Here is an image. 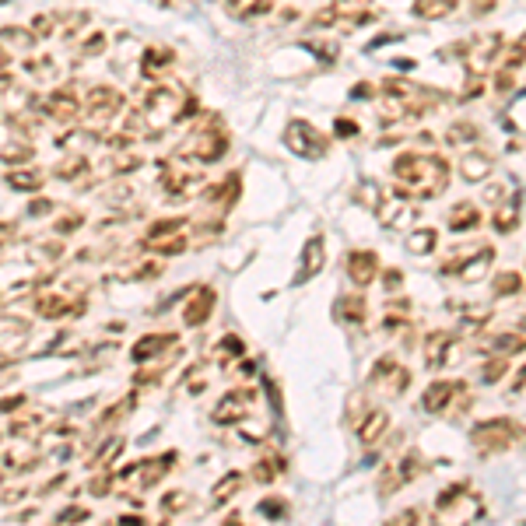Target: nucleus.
Wrapping results in <instances>:
<instances>
[{"mask_svg": "<svg viewBox=\"0 0 526 526\" xmlns=\"http://www.w3.org/2000/svg\"><path fill=\"white\" fill-rule=\"evenodd\" d=\"M393 176L400 183H407V190L414 197H439L449 183V165H446V158L439 154H400L397 162H393Z\"/></svg>", "mask_w": 526, "mask_h": 526, "instance_id": "nucleus-1", "label": "nucleus"}, {"mask_svg": "<svg viewBox=\"0 0 526 526\" xmlns=\"http://www.w3.org/2000/svg\"><path fill=\"white\" fill-rule=\"evenodd\" d=\"M519 439V425L512 417H491V421H481V425H473L470 432V442L481 456H495V453H505L512 449Z\"/></svg>", "mask_w": 526, "mask_h": 526, "instance_id": "nucleus-2", "label": "nucleus"}, {"mask_svg": "<svg viewBox=\"0 0 526 526\" xmlns=\"http://www.w3.org/2000/svg\"><path fill=\"white\" fill-rule=\"evenodd\" d=\"M288 144H291L298 154H305V158H320V154L327 151V140L316 134L312 127H305V123H291V127H288Z\"/></svg>", "mask_w": 526, "mask_h": 526, "instance_id": "nucleus-3", "label": "nucleus"}, {"mask_svg": "<svg viewBox=\"0 0 526 526\" xmlns=\"http://www.w3.org/2000/svg\"><path fill=\"white\" fill-rule=\"evenodd\" d=\"M347 274H351L354 284H372L376 274H379V260H376V253L354 249V253L347 256Z\"/></svg>", "mask_w": 526, "mask_h": 526, "instance_id": "nucleus-4", "label": "nucleus"}, {"mask_svg": "<svg viewBox=\"0 0 526 526\" xmlns=\"http://www.w3.org/2000/svg\"><path fill=\"white\" fill-rule=\"evenodd\" d=\"M495 172V158L491 154H478V151H470L463 162H460V176L466 183H484L488 176Z\"/></svg>", "mask_w": 526, "mask_h": 526, "instance_id": "nucleus-5", "label": "nucleus"}, {"mask_svg": "<svg viewBox=\"0 0 526 526\" xmlns=\"http://www.w3.org/2000/svg\"><path fill=\"white\" fill-rule=\"evenodd\" d=\"M460 390V383H449V379H439L425 390V397H421V407H425L428 414H442L453 400V393Z\"/></svg>", "mask_w": 526, "mask_h": 526, "instance_id": "nucleus-6", "label": "nucleus"}, {"mask_svg": "<svg viewBox=\"0 0 526 526\" xmlns=\"http://www.w3.org/2000/svg\"><path fill=\"white\" fill-rule=\"evenodd\" d=\"M446 225H449V232H470V228H478V225H481V207L470 203V200H460V203L449 210Z\"/></svg>", "mask_w": 526, "mask_h": 526, "instance_id": "nucleus-7", "label": "nucleus"}, {"mask_svg": "<svg viewBox=\"0 0 526 526\" xmlns=\"http://www.w3.org/2000/svg\"><path fill=\"white\" fill-rule=\"evenodd\" d=\"M449 351H453V334H449V330H435V334H428V341H425V354H428V358H425V365H428V368L446 365V361L453 358Z\"/></svg>", "mask_w": 526, "mask_h": 526, "instance_id": "nucleus-8", "label": "nucleus"}, {"mask_svg": "<svg viewBox=\"0 0 526 526\" xmlns=\"http://www.w3.org/2000/svg\"><path fill=\"white\" fill-rule=\"evenodd\" d=\"M491 260H495V249H481L478 256H470V260H460V267H456V278L460 281H478V278H484L488 274V267H491Z\"/></svg>", "mask_w": 526, "mask_h": 526, "instance_id": "nucleus-9", "label": "nucleus"}, {"mask_svg": "<svg viewBox=\"0 0 526 526\" xmlns=\"http://www.w3.org/2000/svg\"><path fill=\"white\" fill-rule=\"evenodd\" d=\"M505 49V39L498 35V32H488V35H481L478 42L470 46V57L478 60V64H488V60H495L498 53Z\"/></svg>", "mask_w": 526, "mask_h": 526, "instance_id": "nucleus-10", "label": "nucleus"}, {"mask_svg": "<svg viewBox=\"0 0 526 526\" xmlns=\"http://www.w3.org/2000/svg\"><path fill=\"white\" fill-rule=\"evenodd\" d=\"M386 425H390V414H386V410H372V414H365V425L358 428L361 442H365V446L379 442V439H383V432H386Z\"/></svg>", "mask_w": 526, "mask_h": 526, "instance_id": "nucleus-11", "label": "nucleus"}, {"mask_svg": "<svg viewBox=\"0 0 526 526\" xmlns=\"http://www.w3.org/2000/svg\"><path fill=\"white\" fill-rule=\"evenodd\" d=\"M456 11V0H417L414 4V15L417 18H449Z\"/></svg>", "mask_w": 526, "mask_h": 526, "instance_id": "nucleus-12", "label": "nucleus"}, {"mask_svg": "<svg viewBox=\"0 0 526 526\" xmlns=\"http://www.w3.org/2000/svg\"><path fill=\"white\" fill-rule=\"evenodd\" d=\"M421 470H425V456L421 453H407L397 466H393V473H397V481H400V488L407 484V481H414V478H421Z\"/></svg>", "mask_w": 526, "mask_h": 526, "instance_id": "nucleus-13", "label": "nucleus"}, {"mask_svg": "<svg viewBox=\"0 0 526 526\" xmlns=\"http://www.w3.org/2000/svg\"><path fill=\"white\" fill-rule=\"evenodd\" d=\"M488 351L491 354H523L526 351V337L523 334H498L488 341Z\"/></svg>", "mask_w": 526, "mask_h": 526, "instance_id": "nucleus-14", "label": "nucleus"}, {"mask_svg": "<svg viewBox=\"0 0 526 526\" xmlns=\"http://www.w3.org/2000/svg\"><path fill=\"white\" fill-rule=\"evenodd\" d=\"M478 137H481V127H478V123H453V127L446 130V144H449V147L473 144Z\"/></svg>", "mask_w": 526, "mask_h": 526, "instance_id": "nucleus-15", "label": "nucleus"}, {"mask_svg": "<svg viewBox=\"0 0 526 526\" xmlns=\"http://www.w3.org/2000/svg\"><path fill=\"white\" fill-rule=\"evenodd\" d=\"M435 228H417V232H410V239H407V249L414 253V256H428L432 249H435Z\"/></svg>", "mask_w": 526, "mask_h": 526, "instance_id": "nucleus-16", "label": "nucleus"}, {"mask_svg": "<svg viewBox=\"0 0 526 526\" xmlns=\"http://www.w3.org/2000/svg\"><path fill=\"white\" fill-rule=\"evenodd\" d=\"M505 372H509V354H491L488 361H484V368H481V383H498V379H505Z\"/></svg>", "mask_w": 526, "mask_h": 526, "instance_id": "nucleus-17", "label": "nucleus"}, {"mask_svg": "<svg viewBox=\"0 0 526 526\" xmlns=\"http://www.w3.org/2000/svg\"><path fill=\"white\" fill-rule=\"evenodd\" d=\"M523 288V278L516 274V271H502L495 281H491V295L495 298H505V295H516Z\"/></svg>", "mask_w": 526, "mask_h": 526, "instance_id": "nucleus-18", "label": "nucleus"}, {"mask_svg": "<svg viewBox=\"0 0 526 526\" xmlns=\"http://www.w3.org/2000/svg\"><path fill=\"white\" fill-rule=\"evenodd\" d=\"M495 228L498 232H516V225H519V207H516V200L512 203H498V210H495Z\"/></svg>", "mask_w": 526, "mask_h": 526, "instance_id": "nucleus-19", "label": "nucleus"}, {"mask_svg": "<svg viewBox=\"0 0 526 526\" xmlns=\"http://www.w3.org/2000/svg\"><path fill=\"white\" fill-rule=\"evenodd\" d=\"M365 298H358V295H347L341 305H337V316H341V320H347V323H361L365 320Z\"/></svg>", "mask_w": 526, "mask_h": 526, "instance_id": "nucleus-20", "label": "nucleus"}, {"mask_svg": "<svg viewBox=\"0 0 526 526\" xmlns=\"http://www.w3.org/2000/svg\"><path fill=\"white\" fill-rule=\"evenodd\" d=\"M320 267H323V239H312L309 246H305V274H320ZM302 274V278H305ZM298 278V281H302Z\"/></svg>", "mask_w": 526, "mask_h": 526, "instance_id": "nucleus-21", "label": "nucleus"}, {"mask_svg": "<svg viewBox=\"0 0 526 526\" xmlns=\"http://www.w3.org/2000/svg\"><path fill=\"white\" fill-rule=\"evenodd\" d=\"M466 491H470V484H466V481H460V484H449V488H442V491H439L435 505H439V509L446 512V509H453V505H456V502H460V498H463Z\"/></svg>", "mask_w": 526, "mask_h": 526, "instance_id": "nucleus-22", "label": "nucleus"}, {"mask_svg": "<svg viewBox=\"0 0 526 526\" xmlns=\"http://www.w3.org/2000/svg\"><path fill=\"white\" fill-rule=\"evenodd\" d=\"M484 91V81L478 78V74H470L466 78V84H463V91H460V102H470V98H478Z\"/></svg>", "mask_w": 526, "mask_h": 526, "instance_id": "nucleus-23", "label": "nucleus"}, {"mask_svg": "<svg viewBox=\"0 0 526 526\" xmlns=\"http://www.w3.org/2000/svg\"><path fill=\"white\" fill-rule=\"evenodd\" d=\"M425 519H428V512H425V509H407V512L393 516V523H425Z\"/></svg>", "mask_w": 526, "mask_h": 526, "instance_id": "nucleus-24", "label": "nucleus"}, {"mask_svg": "<svg viewBox=\"0 0 526 526\" xmlns=\"http://www.w3.org/2000/svg\"><path fill=\"white\" fill-rule=\"evenodd\" d=\"M512 84H516V74H512V67H502V71H498V78H495V88H498V91H509Z\"/></svg>", "mask_w": 526, "mask_h": 526, "instance_id": "nucleus-25", "label": "nucleus"}, {"mask_svg": "<svg viewBox=\"0 0 526 526\" xmlns=\"http://www.w3.org/2000/svg\"><path fill=\"white\" fill-rule=\"evenodd\" d=\"M337 134H341V137H354V134H358V127H354L351 120H341V123H337Z\"/></svg>", "mask_w": 526, "mask_h": 526, "instance_id": "nucleus-26", "label": "nucleus"}, {"mask_svg": "<svg viewBox=\"0 0 526 526\" xmlns=\"http://www.w3.org/2000/svg\"><path fill=\"white\" fill-rule=\"evenodd\" d=\"M523 386H526V365H523L519 372H516V379H512V386H509V390H512V393H519Z\"/></svg>", "mask_w": 526, "mask_h": 526, "instance_id": "nucleus-27", "label": "nucleus"}, {"mask_svg": "<svg viewBox=\"0 0 526 526\" xmlns=\"http://www.w3.org/2000/svg\"><path fill=\"white\" fill-rule=\"evenodd\" d=\"M400 284H403V274H400V271H390V274H386V288L393 291V288H400Z\"/></svg>", "mask_w": 526, "mask_h": 526, "instance_id": "nucleus-28", "label": "nucleus"}, {"mask_svg": "<svg viewBox=\"0 0 526 526\" xmlns=\"http://www.w3.org/2000/svg\"><path fill=\"white\" fill-rule=\"evenodd\" d=\"M484 197H488L491 203H498V200L505 197V190H498V186H488V190H484Z\"/></svg>", "mask_w": 526, "mask_h": 526, "instance_id": "nucleus-29", "label": "nucleus"}, {"mask_svg": "<svg viewBox=\"0 0 526 526\" xmlns=\"http://www.w3.org/2000/svg\"><path fill=\"white\" fill-rule=\"evenodd\" d=\"M358 414H361V393L351 397V417H358Z\"/></svg>", "mask_w": 526, "mask_h": 526, "instance_id": "nucleus-30", "label": "nucleus"}, {"mask_svg": "<svg viewBox=\"0 0 526 526\" xmlns=\"http://www.w3.org/2000/svg\"><path fill=\"white\" fill-rule=\"evenodd\" d=\"M351 95H354V98H368V95H372V88H368V84H358Z\"/></svg>", "mask_w": 526, "mask_h": 526, "instance_id": "nucleus-31", "label": "nucleus"}, {"mask_svg": "<svg viewBox=\"0 0 526 526\" xmlns=\"http://www.w3.org/2000/svg\"><path fill=\"white\" fill-rule=\"evenodd\" d=\"M519 330H523V334H526V316H523V320H519Z\"/></svg>", "mask_w": 526, "mask_h": 526, "instance_id": "nucleus-32", "label": "nucleus"}, {"mask_svg": "<svg viewBox=\"0 0 526 526\" xmlns=\"http://www.w3.org/2000/svg\"><path fill=\"white\" fill-rule=\"evenodd\" d=\"M519 46H523V49H526V32H523V39H519Z\"/></svg>", "mask_w": 526, "mask_h": 526, "instance_id": "nucleus-33", "label": "nucleus"}]
</instances>
